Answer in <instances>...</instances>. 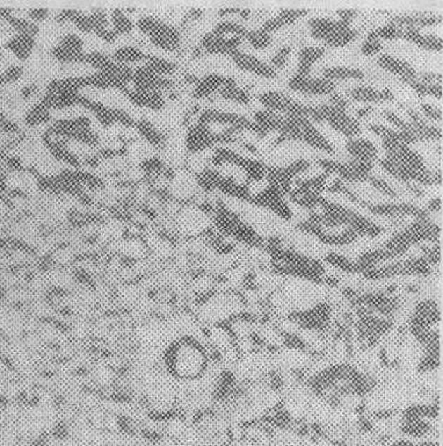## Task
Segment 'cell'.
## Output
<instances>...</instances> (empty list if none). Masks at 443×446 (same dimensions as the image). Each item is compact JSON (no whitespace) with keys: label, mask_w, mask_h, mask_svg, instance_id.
Wrapping results in <instances>:
<instances>
[{"label":"cell","mask_w":443,"mask_h":446,"mask_svg":"<svg viewBox=\"0 0 443 446\" xmlns=\"http://www.w3.org/2000/svg\"><path fill=\"white\" fill-rule=\"evenodd\" d=\"M208 365L205 351L199 343L187 340L179 342L169 356L172 373L186 380H194L205 373Z\"/></svg>","instance_id":"6da1fadb"},{"label":"cell","mask_w":443,"mask_h":446,"mask_svg":"<svg viewBox=\"0 0 443 446\" xmlns=\"http://www.w3.org/2000/svg\"><path fill=\"white\" fill-rule=\"evenodd\" d=\"M311 37L325 46L345 47L357 40L360 32L348 23L332 18H311L308 21Z\"/></svg>","instance_id":"7a4b0ae2"},{"label":"cell","mask_w":443,"mask_h":446,"mask_svg":"<svg viewBox=\"0 0 443 446\" xmlns=\"http://www.w3.org/2000/svg\"><path fill=\"white\" fill-rule=\"evenodd\" d=\"M318 111L321 113L324 123H328L332 130L339 132L348 140L359 137L362 132V125L354 116L341 109L331 106L330 104L318 105Z\"/></svg>","instance_id":"3957f363"},{"label":"cell","mask_w":443,"mask_h":446,"mask_svg":"<svg viewBox=\"0 0 443 446\" xmlns=\"http://www.w3.org/2000/svg\"><path fill=\"white\" fill-rule=\"evenodd\" d=\"M289 89L309 97L330 96L337 89V83L323 77H302L294 75L289 80Z\"/></svg>","instance_id":"277c9868"},{"label":"cell","mask_w":443,"mask_h":446,"mask_svg":"<svg viewBox=\"0 0 443 446\" xmlns=\"http://www.w3.org/2000/svg\"><path fill=\"white\" fill-rule=\"evenodd\" d=\"M232 62L238 66L239 69L248 73H253L255 76L265 80H271L278 76V73L271 69V66L264 60H260L252 54L244 53L242 50H237L230 55Z\"/></svg>","instance_id":"5b68a950"},{"label":"cell","mask_w":443,"mask_h":446,"mask_svg":"<svg viewBox=\"0 0 443 446\" xmlns=\"http://www.w3.org/2000/svg\"><path fill=\"white\" fill-rule=\"evenodd\" d=\"M345 94L348 99L362 105H374V104L392 103L396 99L394 93L389 89H378L374 86L362 85L355 86L353 89H347Z\"/></svg>","instance_id":"8992f818"},{"label":"cell","mask_w":443,"mask_h":446,"mask_svg":"<svg viewBox=\"0 0 443 446\" xmlns=\"http://www.w3.org/2000/svg\"><path fill=\"white\" fill-rule=\"evenodd\" d=\"M377 66L380 69L397 76L404 84H409L417 80L418 70L405 61L392 56L390 54H380L377 57Z\"/></svg>","instance_id":"52a82bcc"},{"label":"cell","mask_w":443,"mask_h":446,"mask_svg":"<svg viewBox=\"0 0 443 446\" xmlns=\"http://www.w3.org/2000/svg\"><path fill=\"white\" fill-rule=\"evenodd\" d=\"M346 151L348 152L351 159L373 164V166H375V163H377L380 159V151L375 147L374 143L364 137L347 140Z\"/></svg>","instance_id":"ba28073f"},{"label":"cell","mask_w":443,"mask_h":446,"mask_svg":"<svg viewBox=\"0 0 443 446\" xmlns=\"http://www.w3.org/2000/svg\"><path fill=\"white\" fill-rule=\"evenodd\" d=\"M326 54V48L324 46H307L303 47L297 55V64L295 75L298 76H311L312 66L321 61Z\"/></svg>","instance_id":"9c48e42d"},{"label":"cell","mask_w":443,"mask_h":446,"mask_svg":"<svg viewBox=\"0 0 443 446\" xmlns=\"http://www.w3.org/2000/svg\"><path fill=\"white\" fill-rule=\"evenodd\" d=\"M307 14H308V10L283 8V10L278 11V13L275 14L274 17L269 18L262 23V28L268 34L274 33L285 26L294 25L298 19H302Z\"/></svg>","instance_id":"30bf717a"},{"label":"cell","mask_w":443,"mask_h":446,"mask_svg":"<svg viewBox=\"0 0 443 446\" xmlns=\"http://www.w3.org/2000/svg\"><path fill=\"white\" fill-rule=\"evenodd\" d=\"M402 39L413 43L421 49L428 51H441L442 50V39L437 37V34L423 33V30L409 28L404 30L402 33Z\"/></svg>","instance_id":"8fae6325"},{"label":"cell","mask_w":443,"mask_h":446,"mask_svg":"<svg viewBox=\"0 0 443 446\" xmlns=\"http://www.w3.org/2000/svg\"><path fill=\"white\" fill-rule=\"evenodd\" d=\"M321 77L331 80L334 83L345 82V80H364V73L362 70L351 66H328L321 70Z\"/></svg>","instance_id":"7c38bea8"},{"label":"cell","mask_w":443,"mask_h":446,"mask_svg":"<svg viewBox=\"0 0 443 446\" xmlns=\"http://www.w3.org/2000/svg\"><path fill=\"white\" fill-rule=\"evenodd\" d=\"M225 77L219 75H209L203 80H200L195 89H194V97L198 99L212 96V93L219 91L222 85L224 84Z\"/></svg>","instance_id":"4fadbf2b"},{"label":"cell","mask_w":443,"mask_h":446,"mask_svg":"<svg viewBox=\"0 0 443 446\" xmlns=\"http://www.w3.org/2000/svg\"><path fill=\"white\" fill-rule=\"evenodd\" d=\"M244 41L248 43L252 49L258 51H264L271 46V34L262 30V27L248 30V33L245 34Z\"/></svg>","instance_id":"5bb4252c"},{"label":"cell","mask_w":443,"mask_h":446,"mask_svg":"<svg viewBox=\"0 0 443 446\" xmlns=\"http://www.w3.org/2000/svg\"><path fill=\"white\" fill-rule=\"evenodd\" d=\"M291 54H293V48L288 44L280 47L271 56V60L268 61V64L271 66V69H274L278 73L280 70L285 69L287 66V63L290 60Z\"/></svg>","instance_id":"9a60e30c"},{"label":"cell","mask_w":443,"mask_h":446,"mask_svg":"<svg viewBox=\"0 0 443 446\" xmlns=\"http://www.w3.org/2000/svg\"><path fill=\"white\" fill-rule=\"evenodd\" d=\"M382 49H383V43L377 37L375 30L368 32L367 37L361 46V53L364 54V56H375V55H378Z\"/></svg>","instance_id":"2e32d148"},{"label":"cell","mask_w":443,"mask_h":446,"mask_svg":"<svg viewBox=\"0 0 443 446\" xmlns=\"http://www.w3.org/2000/svg\"><path fill=\"white\" fill-rule=\"evenodd\" d=\"M375 33H376L377 37L382 40L394 41L399 40L402 39V28L397 26L396 23H385L383 26H378L375 28Z\"/></svg>","instance_id":"e0dca14e"},{"label":"cell","mask_w":443,"mask_h":446,"mask_svg":"<svg viewBox=\"0 0 443 446\" xmlns=\"http://www.w3.org/2000/svg\"><path fill=\"white\" fill-rule=\"evenodd\" d=\"M366 182H368L371 189L375 190L380 194L385 195L389 198H397L398 197L397 192L389 182H385L384 179L378 178L376 175H369Z\"/></svg>","instance_id":"ac0fdd59"},{"label":"cell","mask_w":443,"mask_h":446,"mask_svg":"<svg viewBox=\"0 0 443 446\" xmlns=\"http://www.w3.org/2000/svg\"><path fill=\"white\" fill-rule=\"evenodd\" d=\"M420 113L427 120H432V121L439 123L442 121V109H441V107L423 103L420 105Z\"/></svg>","instance_id":"d6986e66"},{"label":"cell","mask_w":443,"mask_h":446,"mask_svg":"<svg viewBox=\"0 0 443 446\" xmlns=\"http://www.w3.org/2000/svg\"><path fill=\"white\" fill-rule=\"evenodd\" d=\"M335 14H337L339 20L352 25V23L357 20V17L360 16V12L357 10H339L335 12Z\"/></svg>","instance_id":"ffe728a7"},{"label":"cell","mask_w":443,"mask_h":446,"mask_svg":"<svg viewBox=\"0 0 443 446\" xmlns=\"http://www.w3.org/2000/svg\"><path fill=\"white\" fill-rule=\"evenodd\" d=\"M441 205H442V202H441V197H435V198L430 199L428 204H427V212H433L437 213L439 212L441 209Z\"/></svg>","instance_id":"44dd1931"}]
</instances>
